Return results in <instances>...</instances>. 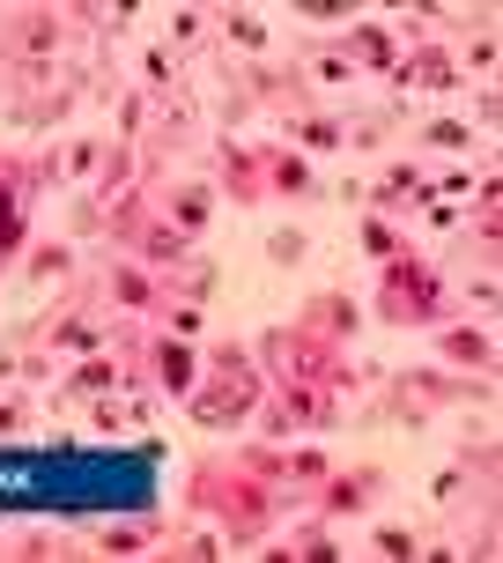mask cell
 <instances>
[{
	"label": "cell",
	"mask_w": 503,
	"mask_h": 563,
	"mask_svg": "<svg viewBox=\"0 0 503 563\" xmlns=\"http://www.w3.org/2000/svg\"><path fill=\"white\" fill-rule=\"evenodd\" d=\"M186 505L208 511V519H223L230 541H252L267 519H275V482L245 475L237 460H200L193 482H186Z\"/></svg>",
	"instance_id": "6da1fadb"
},
{
	"label": "cell",
	"mask_w": 503,
	"mask_h": 563,
	"mask_svg": "<svg viewBox=\"0 0 503 563\" xmlns=\"http://www.w3.org/2000/svg\"><path fill=\"white\" fill-rule=\"evenodd\" d=\"M186 416H193L200 430H237V422H252L259 416V371H252L237 349H215V356H208V378L186 394Z\"/></svg>",
	"instance_id": "7a4b0ae2"
},
{
	"label": "cell",
	"mask_w": 503,
	"mask_h": 563,
	"mask_svg": "<svg viewBox=\"0 0 503 563\" xmlns=\"http://www.w3.org/2000/svg\"><path fill=\"white\" fill-rule=\"evenodd\" d=\"M267 364L281 371V386H326V394H340V386L356 378V364L340 356V341L311 334V327H281V334H267Z\"/></svg>",
	"instance_id": "3957f363"
},
{
	"label": "cell",
	"mask_w": 503,
	"mask_h": 563,
	"mask_svg": "<svg viewBox=\"0 0 503 563\" xmlns=\"http://www.w3.org/2000/svg\"><path fill=\"white\" fill-rule=\"evenodd\" d=\"M437 311H445V275H437L429 260H415V253L385 260V289H378V319H385V327H429Z\"/></svg>",
	"instance_id": "277c9868"
},
{
	"label": "cell",
	"mask_w": 503,
	"mask_h": 563,
	"mask_svg": "<svg viewBox=\"0 0 503 563\" xmlns=\"http://www.w3.org/2000/svg\"><path fill=\"white\" fill-rule=\"evenodd\" d=\"M215 186H200V178H178V186H156V200H148V208H156V216H164L170 230H178V238H200V230L215 223Z\"/></svg>",
	"instance_id": "5b68a950"
},
{
	"label": "cell",
	"mask_w": 503,
	"mask_h": 563,
	"mask_svg": "<svg viewBox=\"0 0 503 563\" xmlns=\"http://www.w3.org/2000/svg\"><path fill=\"white\" fill-rule=\"evenodd\" d=\"M259 422H267L275 438L326 430V422H334V394H326V386H281V400H275V408H259Z\"/></svg>",
	"instance_id": "8992f818"
},
{
	"label": "cell",
	"mask_w": 503,
	"mask_h": 563,
	"mask_svg": "<svg viewBox=\"0 0 503 563\" xmlns=\"http://www.w3.org/2000/svg\"><path fill=\"white\" fill-rule=\"evenodd\" d=\"M148 378H156L170 400H186V394L200 386V356H193V341L156 334V341H148Z\"/></svg>",
	"instance_id": "52a82bcc"
},
{
	"label": "cell",
	"mask_w": 503,
	"mask_h": 563,
	"mask_svg": "<svg viewBox=\"0 0 503 563\" xmlns=\"http://www.w3.org/2000/svg\"><path fill=\"white\" fill-rule=\"evenodd\" d=\"M0 37H8V53H15V59L45 67V59L59 53V15H53V8H23V15L0 23Z\"/></svg>",
	"instance_id": "ba28073f"
},
{
	"label": "cell",
	"mask_w": 503,
	"mask_h": 563,
	"mask_svg": "<svg viewBox=\"0 0 503 563\" xmlns=\"http://www.w3.org/2000/svg\"><path fill=\"white\" fill-rule=\"evenodd\" d=\"M334 53L348 59V67H356V75H392V67H400V53H407V45H400V37H392L385 23H356L348 30V37H334Z\"/></svg>",
	"instance_id": "9c48e42d"
},
{
	"label": "cell",
	"mask_w": 503,
	"mask_h": 563,
	"mask_svg": "<svg viewBox=\"0 0 503 563\" xmlns=\"http://www.w3.org/2000/svg\"><path fill=\"white\" fill-rule=\"evenodd\" d=\"M437 356H445L451 371H496V341H489V327H474V319H459V327H437Z\"/></svg>",
	"instance_id": "30bf717a"
},
{
	"label": "cell",
	"mask_w": 503,
	"mask_h": 563,
	"mask_svg": "<svg viewBox=\"0 0 503 563\" xmlns=\"http://www.w3.org/2000/svg\"><path fill=\"white\" fill-rule=\"evenodd\" d=\"M97 349H112L97 311H59L53 327H45V356H97Z\"/></svg>",
	"instance_id": "8fae6325"
},
{
	"label": "cell",
	"mask_w": 503,
	"mask_h": 563,
	"mask_svg": "<svg viewBox=\"0 0 503 563\" xmlns=\"http://www.w3.org/2000/svg\"><path fill=\"white\" fill-rule=\"evenodd\" d=\"M104 297H112L119 311H156L164 305V282H156V267H141V260H119L112 282H104Z\"/></svg>",
	"instance_id": "7c38bea8"
},
{
	"label": "cell",
	"mask_w": 503,
	"mask_h": 563,
	"mask_svg": "<svg viewBox=\"0 0 503 563\" xmlns=\"http://www.w3.org/2000/svg\"><path fill=\"white\" fill-rule=\"evenodd\" d=\"M259 178H267V200H289V194H311L318 186L311 156H297V148H267L259 156Z\"/></svg>",
	"instance_id": "4fadbf2b"
},
{
	"label": "cell",
	"mask_w": 503,
	"mask_h": 563,
	"mask_svg": "<svg viewBox=\"0 0 503 563\" xmlns=\"http://www.w3.org/2000/svg\"><path fill=\"white\" fill-rule=\"evenodd\" d=\"M215 194L245 200V208H259L267 200V178H259V148H237V141H223V186Z\"/></svg>",
	"instance_id": "5bb4252c"
},
{
	"label": "cell",
	"mask_w": 503,
	"mask_h": 563,
	"mask_svg": "<svg viewBox=\"0 0 503 563\" xmlns=\"http://www.w3.org/2000/svg\"><path fill=\"white\" fill-rule=\"evenodd\" d=\"M370 200L378 208H429V178H422V164H385L378 170V186H370Z\"/></svg>",
	"instance_id": "9a60e30c"
},
{
	"label": "cell",
	"mask_w": 503,
	"mask_h": 563,
	"mask_svg": "<svg viewBox=\"0 0 503 563\" xmlns=\"http://www.w3.org/2000/svg\"><path fill=\"white\" fill-rule=\"evenodd\" d=\"M297 327H311V334H326V341H356V297L326 289V297H311V305L297 311Z\"/></svg>",
	"instance_id": "2e32d148"
},
{
	"label": "cell",
	"mask_w": 503,
	"mask_h": 563,
	"mask_svg": "<svg viewBox=\"0 0 503 563\" xmlns=\"http://www.w3.org/2000/svg\"><path fill=\"white\" fill-rule=\"evenodd\" d=\"M289 148H297V156H340V148H348V126L326 119V112H297L289 119Z\"/></svg>",
	"instance_id": "e0dca14e"
},
{
	"label": "cell",
	"mask_w": 503,
	"mask_h": 563,
	"mask_svg": "<svg viewBox=\"0 0 503 563\" xmlns=\"http://www.w3.org/2000/svg\"><path fill=\"white\" fill-rule=\"evenodd\" d=\"M245 104H267V112H304V75L297 67H267L245 82Z\"/></svg>",
	"instance_id": "ac0fdd59"
},
{
	"label": "cell",
	"mask_w": 503,
	"mask_h": 563,
	"mask_svg": "<svg viewBox=\"0 0 503 563\" xmlns=\"http://www.w3.org/2000/svg\"><path fill=\"white\" fill-rule=\"evenodd\" d=\"M119 378H126V364H119L112 349H97V356H82V371L59 386V400H89V394H119Z\"/></svg>",
	"instance_id": "d6986e66"
},
{
	"label": "cell",
	"mask_w": 503,
	"mask_h": 563,
	"mask_svg": "<svg viewBox=\"0 0 503 563\" xmlns=\"http://www.w3.org/2000/svg\"><path fill=\"white\" fill-rule=\"evenodd\" d=\"M392 82L400 89H451V59L437 53V45H415V53H400Z\"/></svg>",
	"instance_id": "ffe728a7"
},
{
	"label": "cell",
	"mask_w": 503,
	"mask_h": 563,
	"mask_svg": "<svg viewBox=\"0 0 503 563\" xmlns=\"http://www.w3.org/2000/svg\"><path fill=\"white\" fill-rule=\"evenodd\" d=\"M215 30H223V45H237L245 59L275 53V37H267V15H252V8H223V15H215Z\"/></svg>",
	"instance_id": "44dd1931"
},
{
	"label": "cell",
	"mask_w": 503,
	"mask_h": 563,
	"mask_svg": "<svg viewBox=\"0 0 503 563\" xmlns=\"http://www.w3.org/2000/svg\"><path fill=\"white\" fill-rule=\"evenodd\" d=\"M297 75H304V89H326V97H340V89H356V67H348V59H340L334 45H318V53H311L304 67H297Z\"/></svg>",
	"instance_id": "7402d4cb"
},
{
	"label": "cell",
	"mask_w": 503,
	"mask_h": 563,
	"mask_svg": "<svg viewBox=\"0 0 503 563\" xmlns=\"http://www.w3.org/2000/svg\"><path fill=\"white\" fill-rule=\"evenodd\" d=\"M370 475H326L318 482V519H340V511H364Z\"/></svg>",
	"instance_id": "603a6c76"
},
{
	"label": "cell",
	"mask_w": 503,
	"mask_h": 563,
	"mask_svg": "<svg viewBox=\"0 0 503 563\" xmlns=\"http://www.w3.org/2000/svg\"><path fill=\"white\" fill-rule=\"evenodd\" d=\"M104 164H112V148H104V141H67V148L53 156L59 178H97Z\"/></svg>",
	"instance_id": "cb8c5ba5"
},
{
	"label": "cell",
	"mask_w": 503,
	"mask_h": 563,
	"mask_svg": "<svg viewBox=\"0 0 503 563\" xmlns=\"http://www.w3.org/2000/svg\"><path fill=\"white\" fill-rule=\"evenodd\" d=\"M422 148H445V156H467V148H474V126H467V119H429V126H422Z\"/></svg>",
	"instance_id": "d4e9b609"
},
{
	"label": "cell",
	"mask_w": 503,
	"mask_h": 563,
	"mask_svg": "<svg viewBox=\"0 0 503 563\" xmlns=\"http://www.w3.org/2000/svg\"><path fill=\"white\" fill-rule=\"evenodd\" d=\"M164 334H178V341H200V327H208V311H200V297H186V305H178V297H164Z\"/></svg>",
	"instance_id": "484cf974"
},
{
	"label": "cell",
	"mask_w": 503,
	"mask_h": 563,
	"mask_svg": "<svg viewBox=\"0 0 503 563\" xmlns=\"http://www.w3.org/2000/svg\"><path fill=\"white\" fill-rule=\"evenodd\" d=\"M326 475H334V452H326V445H297V452H289V482L318 489Z\"/></svg>",
	"instance_id": "4316f807"
},
{
	"label": "cell",
	"mask_w": 503,
	"mask_h": 563,
	"mask_svg": "<svg viewBox=\"0 0 503 563\" xmlns=\"http://www.w3.org/2000/svg\"><path fill=\"white\" fill-rule=\"evenodd\" d=\"M30 282H67L75 275V253H67V245H30Z\"/></svg>",
	"instance_id": "83f0119b"
},
{
	"label": "cell",
	"mask_w": 503,
	"mask_h": 563,
	"mask_svg": "<svg viewBox=\"0 0 503 563\" xmlns=\"http://www.w3.org/2000/svg\"><path fill=\"white\" fill-rule=\"evenodd\" d=\"M237 467L281 489V482H289V452H275V445H245V452H237Z\"/></svg>",
	"instance_id": "f1b7e54d"
},
{
	"label": "cell",
	"mask_w": 503,
	"mask_h": 563,
	"mask_svg": "<svg viewBox=\"0 0 503 563\" xmlns=\"http://www.w3.org/2000/svg\"><path fill=\"white\" fill-rule=\"evenodd\" d=\"M141 82H148V97H164V89L178 82V59H170V45H141Z\"/></svg>",
	"instance_id": "f546056e"
},
{
	"label": "cell",
	"mask_w": 503,
	"mask_h": 563,
	"mask_svg": "<svg viewBox=\"0 0 503 563\" xmlns=\"http://www.w3.org/2000/svg\"><path fill=\"white\" fill-rule=\"evenodd\" d=\"M356 238H364V253H370V260H400V253H407V238H400V230H392L385 216H370V223L356 230Z\"/></svg>",
	"instance_id": "4dcf8cb0"
},
{
	"label": "cell",
	"mask_w": 503,
	"mask_h": 563,
	"mask_svg": "<svg viewBox=\"0 0 503 563\" xmlns=\"http://www.w3.org/2000/svg\"><path fill=\"white\" fill-rule=\"evenodd\" d=\"M400 400H407V416H415V408H445L451 378H400Z\"/></svg>",
	"instance_id": "1f68e13d"
},
{
	"label": "cell",
	"mask_w": 503,
	"mask_h": 563,
	"mask_svg": "<svg viewBox=\"0 0 503 563\" xmlns=\"http://www.w3.org/2000/svg\"><path fill=\"white\" fill-rule=\"evenodd\" d=\"M208 23H215L208 8H178V15H170V45H178V53H193L200 37H208Z\"/></svg>",
	"instance_id": "d6a6232c"
},
{
	"label": "cell",
	"mask_w": 503,
	"mask_h": 563,
	"mask_svg": "<svg viewBox=\"0 0 503 563\" xmlns=\"http://www.w3.org/2000/svg\"><path fill=\"white\" fill-rule=\"evenodd\" d=\"M97 549H104V556H141V549H148V534H141V527H112Z\"/></svg>",
	"instance_id": "836d02e7"
},
{
	"label": "cell",
	"mask_w": 503,
	"mask_h": 563,
	"mask_svg": "<svg viewBox=\"0 0 503 563\" xmlns=\"http://www.w3.org/2000/svg\"><path fill=\"white\" fill-rule=\"evenodd\" d=\"M370 549H378V556H415V534H407V527H378Z\"/></svg>",
	"instance_id": "e575fe53"
},
{
	"label": "cell",
	"mask_w": 503,
	"mask_h": 563,
	"mask_svg": "<svg viewBox=\"0 0 503 563\" xmlns=\"http://www.w3.org/2000/svg\"><path fill=\"white\" fill-rule=\"evenodd\" d=\"M148 104H156V97H119V126L141 134V126H148Z\"/></svg>",
	"instance_id": "d590c367"
},
{
	"label": "cell",
	"mask_w": 503,
	"mask_h": 563,
	"mask_svg": "<svg viewBox=\"0 0 503 563\" xmlns=\"http://www.w3.org/2000/svg\"><path fill=\"white\" fill-rule=\"evenodd\" d=\"M267 253L289 267V260H304V238H297V230H275V238H267Z\"/></svg>",
	"instance_id": "8d00e7d4"
},
{
	"label": "cell",
	"mask_w": 503,
	"mask_h": 563,
	"mask_svg": "<svg viewBox=\"0 0 503 563\" xmlns=\"http://www.w3.org/2000/svg\"><path fill=\"white\" fill-rule=\"evenodd\" d=\"M429 194H445V200H459V194H474V170H451L445 186H429Z\"/></svg>",
	"instance_id": "74e56055"
},
{
	"label": "cell",
	"mask_w": 503,
	"mask_h": 563,
	"mask_svg": "<svg viewBox=\"0 0 503 563\" xmlns=\"http://www.w3.org/2000/svg\"><path fill=\"white\" fill-rule=\"evenodd\" d=\"M8 430H23V400H0V438Z\"/></svg>",
	"instance_id": "f35d334b"
}]
</instances>
